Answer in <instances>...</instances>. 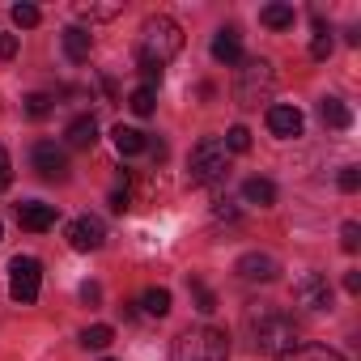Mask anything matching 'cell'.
Returning a JSON list of instances; mask_svg holds the SVG:
<instances>
[{"label": "cell", "mask_w": 361, "mask_h": 361, "mask_svg": "<svg viewBox=\"0 0 361 361\" xmlns=\"http://www.w3.org/2000/svg\"><path fill=\"white\" fill-rule=\"evenodd\" d=\"M64 140H68V149H90V145L98 140V123H94V115H77V119L64 128Z\"/></svg>", "instance_id": "13"}, {"label": "cell", "mask_w": 361, "mask_h": 361, "mask_svg": "<svg viewBox=\"0 0 361 361\" xmlns=\"http://www.w3.org/2000/svg\"><path fill=\"white\" fill-rule=\"evenodd\" d=\"M128 106H132V115H140V119H145V115H153V106H157V94L140 85V90H132V94H128Z\"/></svg>", "instance_id": "24"}, {"label": "cell", "mask_w": 361, "mask_h": 361, "mask_svg": "<svg viewBox=\"0 0 361 361\" xmlns=\"http://www.w3.org/2000/svg\"><path fill=\"white\" fill-rule=\"evenodd\" d=\"M178 51H183V26L174 18H149L140 26V39H136V64H149V68H166Z\"/></svg>", "instance_id": "2"}, {"label": "cell", "mask_w": 361, "mask_h": 361, "mask_svg": "<svg viewBox=\"0 0 361 361\" xmlns=\"http://www.w3.org/2000/svg\"><path fill=\"white\" fill-rule=\"evenodd\" d=\"M51 106H56L51 94H30V98H26V115H30V119H47Z\"/></svg>", "instance_id": "27"}, {"label": "cell", "mask_w": 361, "mask_h": 361, "mask_svg": "<svg viewBox=\"0 0 361 361\" xmlns=\"http://www.w3.org/2000/svg\"><path fill=\"white\" fill-rule=\"evenodd\" d=\"M170 361H230V336L221 327H188L170 344Z\"/></svg>", "instance_id": "3"}, {"label": "cell", "mask_w": 361, "mask_h": 361, "mask_svg": "<svg viewBox=\"0 0 361 361\" xmlns=\"http://www.w3.org/2000/svg\"><path fill=\"white\" fill-rule=\"evenodd\" d=\"M18 56V35H0V60H13Z\"/></svg>", "instance_id": "34"}, {"label": "cell", "mask_w": 361, "mask_h": 361, "mask_svg": "<svg viewBox=\"0 0 361 361\" xmlns=\"http://www.w3.org/2000/svg\"><path fill=\"white\" fill-rule=\"evenodd\" d=\"M276 361H348V357H340L336 348H323V344H298V348L281 353Z\"/></svg>", "instance_id": "17"}, {"label": "cell", "mask_w": 361, "mask_h": 361, "mask_svg": "<svg viewBox=\"0 0 361 361\" xmlns=\"http://www.w3.org/2000/svg\"><path fill=\"white\" fill-rule=\"evenodd\" d=\"M259 22H264L268 30H293L298 13H293V5H264V9H259Z\"/></svg>", "instance_id": "19"}, {"label": "cell", "mask_w": 361, "mask_h": 361, "mask_svg": "<svg viewBox=\"0 0 361 361\" xmlns=\"http://www.w3.org/2000/svg\"><path fill=\"white\" fill-rule=\"evenodd\" d=\"M39 285H43V264L30 259V255H18L9 264V293H13V302L30 306L39 298Z\"/></svg>", "instance_id": "6"}, {"label": "cell", "mask_w": 361, "mask_h": 361, "mask_svg": "<svg viewBox=\"0 0 361 361\" xmlns=\"http://www.w3.org/2000/svg\"><path fill=\"white\" fill-rule=\"evenodd\" d=\"M106 204H111V213H128V209H132V192H128V170H119V178H115V188H111Z\"/></svg>", "instance_id": "23"}, {"label": "cell", "mask_w": 361, "mask_h": 361, "mask_svg": "<svg viewBox=\"0 0 361 361\" xmlns=\"http://www.w3.org/2000/svg\"><path fill=\"white\" fill-rule=\"evenodd\" d=\"M230 170V149L217 140V136H204L192 157H188V178H192V188H204V183H217V178H226Z\"/></svg>", "instance_id": "5"}, {"label": "cell", "mask_w": 361, "mask_h": 361, "mask_svg": "<svg viewBox=\"0 0 361 361\" xmlns=\"http://www.w3.org/2000/svg\"><path fill=\"white\" fill-rule=\"evenodd\" d=\"M98 298H102V289H98L94 281H85V285H81V302H85V306H94Z\"/></svg>", "instance_id": "35"}, {"label": "cell", "mask_w": 361, "mask_h": 361, "mask_svg": "<svg viewBox=\"0 0 361 361\" xmlns=\"http://www.w3.org/2000/svg\"><path fill=\"white\" fill-rule=\"evenodd\" d=\"M140 306H145V314H153V319H166L170 314V289H145V298H140Z\"/></svg>", "instance_id": "22"}, {"label": "cell", "mask_w": 361, "mask_h": 361, "mask_svg": "<svg viewBox=\"0 0 361 361\" xmlns=\"http://www.w3.org/2000/svg\"><path fill=\"white\" fill-rule=\"evenodd\" d=\"M247 336H251L255 353H272V357H281V353H289V348L302 344L298 340V323L289 314L272 310V306H259V310L247 314Z\"/></svg>", "instance_id": "1"}, {"label": "cell", "mask_w": 361, "mask_h": 361, "mask_svg": "<svg viewBox=\"0 0 361 361\" xmlns=\"http://www.w3.org/2000/svg\"><path fill=\"white\" fill-rule=\"evenodd\" d=\"M102 361H115V357H102Z\"/></svg>", "instance_id": "38"}, {"label": "cell", "mask_w": 361, "mask_h": 361, "mask_svg": "<svg viewBox=\"0 0 361 361\" xmlns=\"http://www.w3.org/2000/svg\"><path fill=\"white\" fill-rule=\"evenodd\" d=\"M90 47H94V39H90V30H81V26H68V30H64V56H68L73 64H81V60H90Z\"/></svg>", "instance_id": "15"}, {"label": "cell", "mask_w": 361, "mask_h": 361, "mask_svg": "<svg viewBox=\"0 0 361 361\" xmlns=\"http://www.w3.org/2000/svg\"><path fill=\"white\" fill-rule=\"evenodd\" d=\"M188 289H192V298H196V310H200V314H213V310H217V293H213L204 281H188Z\"/></svg>", "instance_id": "25"}, {"label": "cell", "mask_w": 361, "mask_h": 361, "mask_svg": "<svg viewBox=\"0 0 361 361\" xmlns=\"http://www.w3.org/2000/svg\"><path fill=\"white\" fill-rule=\"evenodd\" d=\"M213 60H221V64H238V60H243L238 30H217V39H213Z\"/></svg>", "instance_id": "16"}, {"label": "cell", "mask_w": 361, "mask_h": 361, "mask_svg": "<svg viewBox=\"0 0 361 361\" xmlns=\"http://www.w3.org/2000/svg\"><path fill=\"white\" fill-rule=\"evenodd\" d=\"M276 94V68L272 60L255 56V60H243L238 77H234V102L238 106H259Z\"/></svg>", "instance_id": "4"}, {"label": "cell", "mask_w": 361, "mask_h": 361, "mask_svg": "<svg viewBox=\"0 0 361 361\" xmlns=\"http://www.w3.org/2000/svg\"><path fill=\"white\" fill-rule=\"evenodd\" d=\"M302 111L298 106H268V132L272 136H281V140H293V136H302Z\"/></svg>", "instance_id": "11"}, {"label": "cell", "mask_w": 361, "mask_h": 361, "mask_svg": "<svg viewBox=\"0 0 361 361\" xmlns=\"http://www.w3.org/2000/svg\"><path fill=\"white\" fill-rule=\"evenodd\" d=\"M319 115H323V123L336 128V132H344V128L353 123V111H348L340 98H323V102H319Z\"/></svg>", "instance_id": "20"}, {"label": "cell", "mask_w": 361, "mask_h": 361, "mask_svg": "<svg viewBox=\"0 0 361 361\" xmlns=\"http://www.w3.org/2000/svg\"><path fill=\"white\" fill-rule=\"evenodd\" d=\"M119 13H123L119 0H111V5H94V0H90V5H77V18L81 22H115Z\"/></svg>", "instance_id": "21"}, {"label": "cell", "mask_w": 361, "mask_h": 361, "mask_svg": "<svg viewBox=\"0 0 361 361\" xmlns=\"http://www.w3.org/2000/svg\"><path fill=\"white\" fill-rule=\"evenodd\" d=\"M111 140H115L119 157H136V153H145V145H149V136H145L140 128H128V123H119V128L111 132Z\"/></svg>", "instance_id": "14"}, {"label": "cell", "mask_w": 361, "mask_h": 361, "mask_svg": "<svg viewBox=\"0 0 361 361\" xmlns=\"http://www.w3.org/2000/svg\"><path fill=\"white\" fill-rule=\"evenodd\" d=\"M243 196H247V204H259V209L276 204V188H272V178H259V174L243 183Z\"/></svg>", "instance_id": "18"}, {"label": "cell", "mask_w": 361, "mask_h": 361, "mask_svg": "<svg viewBox=\"0 0 361 361\" xmlns=\"http://www.w3.org/2000/svg\"><path fill=\"white\" fill-rule=\"evenodd\" d=\"M293 302H298L302 310H310V314L331 310V285H327V276H319V272H302V276L293 281Z\"/></svg>", "instance_id": "7"}, {"label": "cell", "mask_w": 361, "mask_h": 361, "mask_svg": "<svg viewBox=\"0 0 361 361\" xmlns=\"http://www.w3.org/2000/svg\"><path fill=\"white\" fill-rule=\"evenodd\" d=\"M221 145H226L230 153H247V149H251V132H247L243 123H234V128L226 132V140H221Z\"/></svg>", "instance_id": "28"}, {"label": "cell", "mask_w": 361, "mask_h": 361, "mask_svg": "<svg viewBox=\"0 0 361 361\" xmlns=\"http://www.w3.org/2000/svg\"><path fill=\"white\" fill-rule=\"evenodd\" d=\"M234 272H238L247 285H272V281L281 276V264H276V255H268V251H247V255H238Z\"/></svg>", "instance_id": "8"}, {"label": "cell", "mask_w": 361, "mask_h": 361, "mask_svg": "<svg viewBox=\"0 0 361 361\" xmlns=\"http://www.w3.org/2000/svg\"><path fill=\"white\" fill-rule=\"evenodd\" d=\"M102 243H106V226L98 217H77L68 226V247L73 251H98Z\"/></svg>", "instance_id": "10"}, {"label": "cell", "mask_w": 361, "mask_h": 361, "mask_svg": "<svg viewBox=\"0 0 361 361\" xmlns=\"http://www.w3.org/2000/svg\"><path fill=\"white\" fill-rule=\"evenodd\" d=\"M340 247H344L348 255L361 247V226H357V221H344V226H340Z\"/></svg>", "instance_id": "30"}, {"label": "cell", "mask_w": 361, "mask_h": 361, "mask_svg": "<svg viewBox=\"0 0 361 361\" xmlns=\"http://www.w3.org/2000/svg\"><path fill=\"white\" fill-rule=\"evenodd\" d=\"M0 238H5V226H0Z\"/></svg>", "instance_id": "37"}, {"label": "cell", "mask_w": 361, "mask_h": 361, "mask_svg": "<svg viewBox=\"0 0 361 361\" xmlns=\"http://www.w3.org/2000/svg\"><path fill=\"white\" fill-rule=\"evenodd\" d=\"M13 183V161H9V153L5 149H0V192H5Z\"/></svg>", "instance_id": "32"}, {"label": "cell", "mask_w": 361, "mask_h": 361, "mask_svg": "<svg viewBox=\"0 0 361 361\" xmlns=\"http://www.w3.org/2000/svg\"><path fill=\"white\" fill-rule=\"evenodd\" d=\"M30 161H35V170L43 178H51V183H64V178H68V157H64V149L56 140H39L35 153H30Z\"/></svg>", "instance_id": "9"}, {"label": "cell", "mask_w": 361, "mask_h": 361, "mask_svg": "<svg viewBox=\"0 0 361 361\" xmlns=\"http://www.w3.org/2000/svg\"><path fill=\"white\" fill-rule=\"evenodd\" d=\"M344 289H348V293H361V272H357V268L344 272Z\"/></svg>", "instance_id": "36"}, {"label": "cell", "mask_w": 361, "mask_h": 361, "mask_svg": "<svg viewBox=\"0 0 361 361\" xmlns=\"http://www.w3.org/2000/svg\"><path fill=\"white\" fill-rule=\"evenodd\" d=\"M56 204H43V200H30V204H18V221H22V230H35V234H43V230H51L56 226Z\"/></svg>", "instance_id": "12"}, {"label": "cell", "mask_w": 361, "mask_h": 361, "mask_svg": "<svg viewBox=\"0 0 361 361\" xmlns=\"http://www.w3.org/2000/svg\"><path fill=\"white\" fill-rule=\"evenodd\" d=\"M213 217H217V221H238V209H234L230 200H217V204H213Z\"/></svg>", "instance_id": "33"}, {"label": "cell", "mask_w": 361, "mask_h": 361, "mask_svg": "<svg viewBox=\"0 0 361 361\" xmlns=\"http://www.w3.org/2000/svg\"><path fill=\"white\" fill-rule=\"evenodd\" d=\"M336 183H340V192H357V188H361V170H357V166H344Z\"/></svg>", "instance_id": "31"}, {"label": "cell", "mask_w": 361, "mask_h": 361, "mask_svg": "<svg viewBox=\"0 0 361 361\" xmlns=\"http://www.w3.org/2000/svg\"><path fill=\"white\" fill-rule=\"evenodd\" d=\"M111 340H115V331H111L106 323H94V327L81 331V344H85V348H106Z\"/></svg>", "instance_id": "26"}, {"label": "cell", "mask_w": 361, "mask_h": 361, "mask_svg": "<svg viewBox=\"0 0 361 361\" xmlns=\"http://www.w3.org/2000/svg\"><path fill=\"white\" fill-rule=\"evenodd\" d=\"M39 22H43V13H39L35 5H13V26L30 30V26H39Z\"/></svg>", "instance_id": "29"}]
</instances>
